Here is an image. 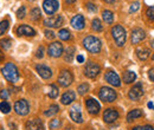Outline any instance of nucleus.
Returning <instances> with one entry per match:
<instances>
[{"label": "nucleus", "instance_id": "29", "mask_svg": "<svg viewBox=\"0 0 154 130\" xmlns=\"http://www.w3.org/2000/svg\"><path fill=\"white\" fill-rule=\"evenodd\" d=\"M0 45H1V47L4 50H8L11 47V45H12V40L10 38H4V39H1Z\"/></svg>", "mask_w": 154, "mask_h": 130}, {"label": "nucleus", "instance_id": "40", "mask_svg": "<svg viewBox=\"0 0 154 130\" xmlns=\"http://www.w3.org/2000/svg\"><path fill=\"white\" fill-rule=\"evenodd\" d=\"M45 37L48 38V39H54L55 38V33L52 32V31H50V30H45Z\"/></svg>", "mask_w": 154, "mask_h": 130}, {"label": "nucleus", "instance_id": "52", "mask_svg": "<svg viewBox=\"0 0 154 130\" xmlns=\"http://www.w3.org/2000/svg\"><path fill=\"white\" fill-rule=\"evenodd\" d=\"M0 130H4V129H2V128H1V127H0Z\"/></svg>", "mask_w": 154, "mask_h": 130}, {"label": "nucleus", "instance_id": "17", "mask_svg": "<svg viewBox=\"0 0 154 130\" xmlns=\"http://www.w3.org/2000/svg\"><path fill=\"white\" fill-rule=\"evenodd\" d=\"M145 37H146V33H145V31L141 30V29H135V30H133V32H132V35H131L132 43H133V44H137V43L142 41V40L145 39Z\"/></svg>", "mask_w": 154, "mask_h": 130}, {"label": "nucleus", "instance_id": "20", "mask_svg": "<svg viewBox=\"0 0 154 130\" xmlns=\"http://www.w3.org/2000/svg\"><path fill=\"white\" fill-rule=\"evenodd\" d=\"M71 26L76 30H82L84 27V18L81 14H77L71 19Z\"/></svg>", "mask_w": 154, "mask_h": 130}, {"label": "nucleus", "instance_id": "38", "mask_svg": "<svg viewBox=\"0 0 154 130\" xmlns=\"http://www.w3.org/2000/svg\"><path fill=\"white\" fill-rule=\"evenodd\" d=\"M147 17L151 19L152 21H154V5L147 10Z\"/></svg>", "mask_w": 154, "mask_h": 130}, {"label": "nucleus", "instance_id": "53", "mask_svg": "<svg viewBox=\"0 0 154 130\" xmlns=\"http://www.w3.org/2000/svg\"><path fill=\"white\" fill-rule=\"evenodd\" d=\"M153 60H154V55H153Z\"/></svg>", "mask_w": 154, "mask_h": 130}, {"label": "nucleus", "instance_id": "32", "mask_svg": "<svg viewBox=\"0 0 154 130\" xmlns=\"http://www.w3.org/2000/svg\"><path fill=\"white\" fill-rule=\"evenodd\" d=\"M77 91H78V93H79V95H84V93H87L88 91H89V85H88L87 83H83V84L78 85Z\"/></svg>", "mask_w": 154, "mask_h": 130}, {"label": "nucleus", "instance_id": "34", "mask_svg": "<svg viewBox=\"0 0 154 130\" xmlns=\"http://www.w3.org/2000/svg\"><path fill=\"white\" fill-rule=\"evenodd\" d=\"M8 29V21L7 20H2L0 21V36H2Z\"/></svg>", "mask_w": 154, "mask_h": 130}, {"label": "nucleus", "instance_id": "28", "mask_svg": "<svg viewBox=\"0 0 154 130\" xmlns=\"http://www.w3.org/2000/svg\"><path fill=\"white\" fill-rule=\"evenodd\" d=\"M58 37L60 38L62 40H69L70 37H71V35H70V32L66 29H63V30H60L58 32Z\"/></svg>", "mask_w": 154, "mask_h": 130}, {"label": "nucleus", "instance_id": "37", "mask_svg": "<svg viewBox=\"0 0 154 130\" xmlns=\"http://www.w3.org/2000/svg\"><path fill=\"white\" fill-rule=\"evenodd\" d=\"M58 127H60V121L59 119H52L50 122V128L51 129H57Z\"/></svg>", "mask_w": 154, "mask_h": 130}, {"label": "nucleus", "instance_id": "5", "mask_svg": "<svg viewBox=\"0 0 154 130\" xmlns=\"http://www.w3.org/2000/svg\"><path fill=\"white\" fill-rule=\"evenodd\" d=\"M72 80H74V76H72V74L69 70L62 71L59 74V76H58V83H59L60 86L66 88V86H69L72 83Z\"/></svg>", "mask_w": 154, "mask_h": 130}, {"label": "nucleus", "instance_id": "12", "mask_svg": "<svg viewBox=\"0 0 154 130\" xmlns=\"http://www.w3.org/2000/svg\"><path fill=\"white\" fill-rule=\"evenodd\" d=\"M25 128L26 130H44V125L39 118H32L26 122Z\"/></svg>", "mask_w": 154, "mask_h": 130}, {"label": "nucleus", "instance_id": "3", "mask_svg": "<svg viewBox=\"0 0 154 130\" xmlns=\"http://www.w3.org/2000/svg\"><path fill=\"white\" fill-rule=\"evenodd\" d=\"M112 35L117 46H123L126 43V31L121 25H115L112 29Z\"/></svg>", "mask_w": 154, "mask_h": 130}, {"label": "nucleus", "instance_id": "43", "mask_svg": "<svg viewBox=\"0 0 154 130\" xmlns=\"http://www.w3.org/2000/svg\"><path fill=\"white\" fill-rule=\"evenodd\" d=\"M43 52H44V49H43L42 46H39L38 50H37V52H36V57H37V58H42V57L44 56Z\"/></svg>", "mask_w": 154, "mask_h": 130}, {"label": "nucleus", "instance_id": "24", "mask_svg": "<svg viewBox=\"0 0 154 130\" xmlns=\"http://www.w3.org/2000/svg\"><path fill=\"white\" fill-rule=\"evenodd\" d=\"M102 18H103V20H104L107 24H112L113 20H114V14H113L112 11L106 10V11L102 12Z\"/></svg>", "mask_w": 154, "mask_h": 130}, {"label": "nucleus", "instance_id": "42", "mask_svg": "<svg viewBox=\"0 0 154 130\" xmlns=\"http://www.w3.org/2000/svg\"><path fill=\"white\" fill-rule=\"evenodd\" d=\"M0 98L4 99V101H6V99L8 98V92H7V90H1V91H0Z\"/></svg>", "mask_w": 154, "mask_h": 130}, {"label": "nucleus", "instance_id": "8", "mask_svg": "<svg viewBox=\"0 0 154 130\" xmlns=\"http://www.w3.org/2000/svg\"><path fill=\"white\" fill-rule=\"evenodd\" d=\"M100 66L97 65L96 63L94 62H89L87 65H85V69H84V74L89 78H95L97 74H100Z\"/></svg>", "mask_w": 154, "mask_h": 130}, {"label": "nucleus", "instance_id": "44", "mask_svg": "<svg viewBox=\"0 0 154 130\" xmlns=\"http://www.w3.org/2000/svg\"><path fill=\"white\" fill-rule=\"evenodd\" d=\"M87 6H88V10H89V11H93V12H95V11H96V6H95L94 4L89 2V4L87 5Z\"/></svg>", "mask_w": 154, "mask_h": 130}, {"label": "nucleus", "instance_id": "1", "mask_svg": "<svg viewBox=\"0 0 154 130\" xmlns=\"http://www.w3.org/2000/svg\"><path fill=\"white\" fill-rule=\"evenodd\" d=\"M1 72L4 74V77H5L8 82H11V83H14V82H17V80L19 79L18 69H17V66H16L13 63H7V64L2 68Z\"/></svg>", "mask_w": 154, "mask_h": 130}, {"label": "nucleus", "instance_id": "9", "mask_svg": "<svg viewBox=\"0 0 154 130\" xmlns=\"http://www.w3.org/2000/svg\"><path fill=\"white\" fill-rule=\"evenodd\" d=\"M63 21H64V19L62 16H54V17L45 19L44 25L48 26V27H59V26L63 25Z\"/></svg>", "mask_w": 154, "mask_h": 130}, {"label": "nucleus", "instance_id": "18", "mask_svg": "<svg viewBox=\"0 0 154 130\" xmlns=\"http://www.w3.org/2000/svg\"><path fill=\"white\" fill-rule=\"evenodd\" d=\"M36 70L39 74V76L44 79H49L51 76H52V71L46 66V65H43V64H38L36 66Z\"/></svg>", "mask_w": 154, "mask_h": 130}, {"label": "nucleus", "instance_id": "41", "mask_svg": "<svg viewBox=\"0 0 154 130\" xmlns=\"http://www.w3.org/2000/svg\"><path fill=\"white\" fill-rule=\"evenodd\" d=\"M133 130H154L152 125H142V127H135Z\"/></svg>", "mask_w": 154, "mask_h": 130}, {"label": "nucleus", "instance_id": "19", "mask_svg": "<svg viewBox=\"0 0 154 130\" xmlns=\"http://www.w3.org/2000/svg\"><path fill=\"white\" fill-rule=\"evenodd\" d=\"M17 33L19 36H29V37H31V36L36 35V31L32 27L27 26V25H20L19 27L17 29Z\"/></svg>", "mask_w": 154, "mask_h": 130}, {"label": "nucleus", "instance_id": "46", "mask_svg": "<svg viewBox=\"0 0 154 130\" xmlns=\"http://www.w3.org/2000/svg\"><path fill=\"white\" fill-rule=\"evenodd\" d=\"M77 62H78V63H83V62H84V57L82 56V55H78V56H77Z\"/></svg>", "mask_w": 154, "mask_h": 130}, {"label": "nucleus", "instance_id": "15", "mask_svg": "<svg viewBox=\"0 0 154 130\" xmlns=\"http://www.w3.org/2000/svg\"><path fill=\"white\" fill-rule=\"evenodd\" d=\"M70 117H71V119H72L74 122H76V123H82V122H83L81 108H79L78 104L74 105V107L70 109Z\"/></svg>", "mask_w": 154, "mask_h": 130}, {"label": "nucleus", "instance_id": "33", "mask_svg": "<svg viewBox=\"0 0 154 130\" xmlns=\"http://www.w3.org/2000/svg\"><path fill=\"white\" fill-rule=\"evenodd\" d=\"M57 96H58V88L56 86V85H54V84H52V85L50 86V92H49V97L54 99V98H56Z\"/></svg>", "mask_w": 154, "mask_h": 130}, {"label": "nucleus", "instance_id": "14", "mask_svg": "<svg viewBox=\"0 0 154 130\" xmlns=\"http://www.w3.org/2000/svg\"><path fill=\"white\" fill-rule=\"evenodd\" d=\"M119 118V112L114 109H107L103 112V119L106 123H113Z\"/></svg>", "mask_w": 154, "mask_h": 130}, {"label": "nucleus", "instance_id": "35", "mask_svg": "<svg viewBox=\"0 0 154 130\" xmlns=\"http://www.w3.org/2000/svg\"><path fill=\"white\" fill-rule=\"evenodd\" d=\"M39 18H40V10L36 7L31 11V19L32 20H38Z\"/></svg>", "mask_w": 154, "mask_h": 130}, {"label": "nucleus", "instance_id": "2", "mask_svg": "<svg viewBox=\"0 0 154 130\" xmlns=\"http://www.w3.org/2000/svg\"><path fill=\"white\" fill-rule=\"evenodd\" d=\"M83 45H84V47H85L89 52L98 53V52L101 51V41H100L98 38L94 37V36H88V37L84 38Z\"/></svg>", "mask_w": 154, "mask_h": 130}, {"label": "nucleus", "instance_id": "21", "mask_svg": "<svg viewBox=\"0 0 154 130\" xmlns=\"http://www.w3.org/2000/svg\"><path fill=\"white\" fill-rule=\"evenodd\" d=\"M74 101H75V92L74 91H66V92H64V95L60 98V102L64 105H68V104L72 103Z\"/></svg>", "mask_w": 154, "mask_h": 130}, {"label": "nucleus", "instance_id": "16", "mask_svg": "<svg viewBox=\"0 0 154 130\" xmlns=\"http://www.w3.org/2000/svg\"><path fill=\"white\" fill-rule=\"evenodd\" d=\"M104 78H106V80H107L109 84H112V85H114V86H120V85H121L120 77H119L114 71H108V72L106 74V76H104Z\"/></svg>", "mask_w": 154, "mask_h": 130}, {"label": "nucleus", "instance_id": "25", "mask_svg": "<svg viewBox=\"0 0 154 130\" xmlns=\"http://www.w3.org/2000/svg\"><path fill=\"white\" fill-rule=\"evenodd\" d=\"M141 115H142V111H141L140 109H134V110H132L131 112H128V115H127V121L131 122V121H133L135 118H139Z\"/></svg>", "mask_w": 154, "mask_h": 130}, {"label": "nucleus", "instance_id": "10", "mask_svg": "<svg viewBox=\"0 0 154 130\" xmlns=\"http://www.w3.org/2000/svg\"><path fill=\"white\" fill-rule=\"evenodd\" d=\"M43 8L48 14H54L58 10L57 0H45L43 4Z\"/></svg>", "mask_w": 154, "mask_h": 130}, {"label": "nucleus", "instance_id": "11", "mask_svg": "<svg viewBox=\"0 0 154 130\" xmlns=\"http://www.w3.org/2000/svg\"><path fill=\"white\" fill-rule=\"evenodd\" d=\"M85 107H87L88 111L90 112V113H93V115L98 113V112H100V109H101L100 103L97 102L96 99H94V98H88V99L85 101Z\"/></svg>", "mask_w": 154, "mask_h": 130}, {"label": "nucleus", "instance_id": "4", "mask_svg": "<svg viewBox=\"0 0 154 130\" xmlns=\"http://www.w3.org/2000/svg\"><path fill=\"white\" fill-rule=\"evenodd\" d=\"M98 96H100L101 101H103V102H114L117 97L115 90H113L112 88H107V86L101 88Z\"/></svg>", "mask_w": 154, "mask_h": 130}, {"label": "nucleus", "instance_id": "47", "mask_svg": "<svg viewBox=\"0 0 154 130\" xmlns=\"http://www.w3.org/2000/svg\"><path fill=\"white\" fill-rule=\"evenodd\" d=\"M147 107H148V108H151V109H154V105H153V103H152V102H149V103L147 104Z\"/></svg>", "mask_w": 154, "mask_h": 130}, {"label": "nucleus", "instance_id": "13", "mask_svg": "<svg viewBox=\"0 0 154 130\" xmlns=\"http://www.w3.org/2000/svg\"><path fill=\"white\" fill-rule=\"evenodd\" d=\"M142 95H143V90H142V85H141V84L134 85V86L129 90V92H128V96H129V98H131L132 101H137Z\"/></svg>", "mask_w": 154, "mask_h": 130}, {"label": "nucleus", "instance_id": "36", "mask_svg": "<svg viewBox=\"0 0 154 130\" xmlns=\"http://www.w3.org/2000/svg\"><path fill=\"white\" fill-rule=\"evenodd\" d=\"M25 14H26V8L24 7V6H21L19 10L17 11V16H18V18L21 19L25 17Z\"/></svg>", "mask_w": 154, "mask_h": 130}, {"label": "nucleus", "instance_id": "49", "mask_svg": "<svg viewBox=\"0 0 154 130\" xmlns=\"http://www.w3.org/2000/svg\"><path fill=\"white\" fill-rule=\"evenodd\" d=\"M65 1H66L68 4H74V2L76 1V0H65Z\"/></svg>", "mask_w": 154, "mask_h": 130}, {"label": "nucleus", "instance_id": "27", "mask_svg": "<svg viewBox=\"0 0 154 130\" xmlns=\"http://www.w3.org/2000/svg\"><path fill=\"white\" fill-rule=\"evenodd\" d=\"M58 110H59V108H58V105H56V104H54V105H51L46 111L44 112V115L45 116H54V115H56L58 112Z\"/></svg>", "mask_w": 154, "mask_h": 130}, {"label": "nucleus", "instance_id": "6", "mask_svg": "<svg viewBox=\"0 0 154 130\" xmlns=\"http://www.w3.org/2000/svg\"><path fill=\"white\" fill-rule=\"evenodd\" d=\"M29 110H30V107H29V103L25 99H19L14 103V111L17 112L20 116H25L29 113Z\"/></svg>", "mask_w": 154, "mask_h": 130}, {"label": "nucleus", "instance_id": "30", "mask_svg": "<svg viewBox=\"0 0 154 130\" xmlns=\"http://www.w3.org/2000/svg\"><path fill=\"white\" fill-rule=\"evenodd\" d=\"M0 111L4 112V113H8V112L11 111V105H10V103H7L6 101L1 102V103H0Z\"/></svg>", "mask_w": 154, "mask_h": 130}, {"label": "nucleus", "instance_id": "7", "mask_svg": "<svg viewBox=\"0 0 154 130\" xmlns=\"http://www.w3.org/2000/svg\"><path fill=\"white\" fill-rule=\"evenodd\" d=\"M48 53H49V56L55 57V58L60 57V55L63 53V45H62L59 41H54V43H51V44L49 45V47H48Z\"/></svg>", "mask_w": 154, "mask_h": 130}, {"label": "nucleus", "instance_id": "26", "mask_svg": "<svg viewBox=\"0 0 154 130\" xmlns=\"http://www.w3.org/2000/svg\"><path fill=\"white\" fill-rule=\"evenodd\" d=\"M74 52H75V49L74 47H68L65 50V53H64V59L66 62H71L72 58H74Z\"/></svg>", "mask_w": 154, "mask_h": 130}, {"label": "nucleus", "instance_id": "50", "mask_svg": "<svg viewBox=\"0 0 154 130\" xmlns=\"http://www.w3.org/2000/svg\"><path fill=\"white\" fill-rule=\"evenodd\" d=\"M104 1H106V2H108V4H112V2H114L115 0H104Z\"/></svg>", "mask_w": 154, "mask_h": 130}, {"label": "nucleus", "instance_id": "22", "mask_svg": "<svg viewBox=\"0 0 154 130\" xmlns=\"http://www.w3.org/2000/svg\"><path fill=\"white\" fill-rule=\"evenodd\" d=\"M136 55H137V57H139L140 59L146 60V59L149 57V50L146 49V47H140V49L136 50Z\"/></svg>", "mask_w": 154, "mask_h": 130}, {"label": "nucleus", "instance_id": "39", "mask_svg": "<svg viewBox=\"0 0 154 130\" xmlns=\"http://www.w3.org/2000/svg\"><path fill=\"white\" fill-rule=\"evenodd\" d=\"M139 7H140V2H134V4H132V5H131V8H129V12H131V13H134V12H136V11L139 10Z\"/></svg>", "mask_w": 154, "mask_h": 130}, {"label": "nucleus", "instance_id": "45", "mask_svg": "<svg viewBox=\"0 0 154 130\" xmlns=\"http://www.w3.org/2000/svg\"><path fill=\"white\" fill-rule=\"evenodd\" d=\"M148 77H149V79H151L152 82H154V68L148 71Z\"/></svg>", "mask_w": 154, "mask_h": 130}, {"label": "nucleus", "instance_id": "23", "mask_svg": "<svg viewBox=\"0 0 154 130\" xmlns=\"http://www.w3.org/2000/svg\"><path fill=\"white\" fill-rule=\"evenodd\" d=\"M135 78H136V74H135L133 71H126V72L123 74V82L127 83V84L134 82Z\"/></svg>", "mask_w": 154, "mask_h": 130}, {"label": "nucleus", "instance_id": "48", "mask_svg": "<svg viewBox=\"0 0 154 130\" xmlns=\"http://www.w3.org/2000/svg\"><path fill=\"white\" fill-rule=\"evenodd\" d=\"M4 53H2V52H1V51H0V62H2V60H4Z\"/></svg>", "mask_w": 154, "mask_h": 130}, {"label": "nucleus", "instance_id": "51", "mask_svg": "<svg viewBox=\"0 0 154 130\" xmlns=\"http://www.w3.org/2000/svg\"><path fill=\"white\" fill-rule=\"evenodd\" d=\"M151 46H152V47L154 49V40H152V45H151Z\"/></svg>", "mask_w": 154, "mask_h": 130}, {"label": "nucleus", "instance_id": "31", "mask_svg": "<svg viewBox=\"0 0 154 130\" xmlns=\"http://www.w3.org/2000/svg\"><path fill=\"white\" fill-rule=\"evenodd\" d=\"M91 27H93V30L96 31V32L102 31V24H101L100 19H94V20H93V23H91Z\"/></svg>", "mask_w": 154, "mask_h": 130}]
</instances>
